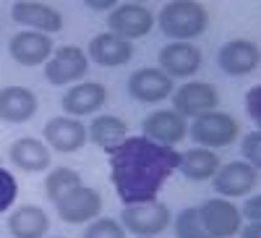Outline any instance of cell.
Instances as JSON below:
<instances>
[{
    "label": "cell",
    "mask_w": 261,
    "mask_h": 238,
    "mask_svg": "<svg viewBox=\"0 0 261 238\" xmlns=\"http://www.w3.org/2000/svg\"><path fill=\"white\" fill-rule=\"evenodd\" d=\"M178 165V149L154 144L144 136H128L110 152V183L125 207L154 202Z\"/></svg>",
    "instance_id": "cell-1"
},
{
    "label": "cell",
    "mask_w": 261,
    "mask_h": 238,
    "mask_svg": "<svg viewBox=\"0 0 261 238\" xmlns=\"http://www.w3.org/2000/svg\"><path fill=\"white\" fill-rule=\"evenodd\" d=\"M154 18L162 34L172 42H193L209 29V8L199 0H170Z\"/></svg>",
    "instance_id": "cell-2"
},
{
    "label": "cell",
    "mask_w": 261,
    "mask_h": 238,
    "mask_svg": "<svg viewBox=\"0 0 261 238\" xmlns=\"http://www.w3.org/2000/svg\"><path fill=\"white\" fill-rule=\"evenodd\" d=\"M188 136L196 141V147H204V149H212L214 152V149L230 147L241 136V123L230 113L212 110V113L193 118V123L188 126Z\"/></svg>",
    "instance_id": "cell-3"
},
{
    "label": "cell",
    "mask_w": 261,
    "mask_h": 238,
    "mask_svg": "<svg viewBox=\"0 0 261 238\" xmlns=\"http://www.w3.org/2000/svg\"><path fill=\"white\" fill-rule=\"evenodd\" d=\"M125 233H134L136 238H154L165 233L172 223V212L165 202H141V204H128L120 212V220Z\"/></svg>",
    "instance_id": "cell-4"
},
{
    "label": "cell",
    "mask_w": 261,
    "mask_h": 238,
    "mask_svg": "<svg viewBox=\"0 0 261 238\" xmlns=\"http://www.w3.org/2000/svg\"><path fill=\"white\" fill-rule=\"evenodd\" d=\"M89 74V58L79 45H60L45 63V79L53 86H73Z\"/></svg>",
    "instance_id": "cell-5"
},
{
    "label": "cell",
    "mask_w": 261,
    "mask_h": 238,
    "mask_svg": "<svg viewBox=\"0 0 261 238\" xmlns=\"http://www.w3.org/2000/svg\"><path fill=\"white\" fill-rule=\"evenodd\" d=\"M154 24L157 18L146 3H118L107 16V29L128 42L149 37Z\"/></svg>",
    "instance_id": "cell-6"
},
{
    "label": "cell",
    "mask_w": 261,
    "mask_h": 238,
    "mask_svg": "<svg viewBox=\"0 0 261 238\" xmlns=\"http://www.w3.org/2000/svg\"><path fill=\"white\" fill-rule=\"evenodd\" d=\"M172 100V110L183 118H199L204 113L217 110L220 105V92L217 86L209 81H186L170 94Z\"/></svg>",
    "instance_id": "cell-7"
},
{
    "label": "cell",
    "mask_w": 261,
    "mask_h": 238,
    "mask_svg": "<svg viewBox=\"0 0 261 238\" xmlns=\"http://www.w3.org/2000/svg\"><path fill=\"white\" fill-rule=\"evenodd\" d=\"M102 194L92 186H79L73 191H68L63 199L55 202L58 209V218L68 225H84V223H92L99 218L102 212Z\"/></svg>",
    "instance_id": "cell-8"
},
{
    "label": "cell",
    "mask_w": 261,
    "mask_h": 238,
    "mask_svg": "<svg viewBox=\"0 0 261 238\" xmlns=\"http://www.w3.org/2000/svg\"><path fill=\"white\" fill-rule=\"evenodd\" d=\"M11 18L18 27H27L29 32L50 37L63 29V13L53 3H42V0H16L11 6Z\"/></svg>",
    "instance_id": "cell-9"
},
{
    "label": "cell",
    "mask_w": 261,
    "mask_h": 238,
    "mask_svg": "<svg viewBox=\"0 0 261 238\" xmlns=\"http://www.w3.org/2000/svg\"><path fill=\"white\" fill-rule=\"evenodd\" d=\"M199 215H201V223L212 238H232V235H238V230L243 225L238 204L232 199H222V197L206 199L199 207Z\"/></svg>",
    "instance_id": "cell-10"
},
{
    "label": "cell",
    "mask_w": 261,
    "mask_h": 238,
    "mask_svg": "<svg viewBox=\"0 0 261 238\" xmlns=\"http://www.w3.org/2000/svg\"><path fill=\"white\" fill-rule=\"evenodd\" d=\"M214 191L222 199H235V197H248L258 183V168L248 165L246 160H232L227 165H220L214 173Z\"/></svg>",
    "instance_id": "cell-11"
},
{
    "label": "cell",
    "mask_w": 261,
    "mask_h": 238,
    "mask_svg": "<svg viewBox=\"0 0 261 238\" xmlns=\"http://www.w3.org/2000/svg\"><path fill=\"white\" fill-rule=\"evenodd\" d=\"M42 136H45L50 152H58V155H73L89 141L86 139V126L79 118H68V115L50 118L45 128H42Z\"/></svg>",
    "instance_id": "cell-12"
},
{
    "label": "cell",
    "mask_w": 261,
    "mask_h": 238,
    "mask_svg": "<svg viewBox=\"0 0 261 238\" xmlns=\"http://www.w3.org/2000/svg\"><path fill=\"white\" fill-rule=\"evenodd\" d=\"M258 45L253 39H227L225 45L217 50V66L222 68V74L227 76H251L258 68Z\"/></svg>",
    "instance_id": "cell-13"
},
{
    "label": "cell",
    "mask_w": 261,
    "mask_h": 238,
    "mask_svg": "<svg viewBox=\"0 0 261 238\" xmlns=\"http://www.w3.org/2000/svg\"><path fill=\"white\" fill-rule=\"evenodd\" d=\"M201 47L193 42H167L160 50V71L170 79H191L201 68Z\"/></svg>",
    "instance_id": "cell-14"
},
{
    "label": "cell",
    "mask_w": 261,
    "mask_h": 238,
    "mask_svg": "<svg viewBox=\"0 0 261 238\" xmlns=\"http://www.w3.org/2000/svg\"><path fill=\"white\" fill-rule=\"evenodd\" d=\"M141 136L162 144V147H172L175 149L178 141H183L188 136V121L183 115H178L175 110H154L149 113L141 123Z\"/></svg>",
    "instance_id": "cell-15"
},
{
    "label": "cell",
    "mask_w": 261,
    "mask_h": 238,
    "mask_svg": "<svg viewBox=\"0 0 261 238\" xmlns=\"http://www.w3.org/2000/svg\"><path fill=\"white\" fill-rule=\"evenodd\" d=\"M55 50V42L50 34H39V32H16L8 42V55L18 63V66H42V63H47L50 55Z\"/></svg>",
    "instance_id": "cell-16"
},
{
    "label": "cell",
    "mask_w": 261,
    "mask_h": 238,
    "mask_svg": "<svg viewBox=\"0 0 261 238\" xmlns=\"http://www.w3.org/2000/svg\"><path fill=\"white\" fill-rule=\"evenodd\" d=\"M175 92V81L165 76L160 68H139L128 76V94L136 102L157 105Z\"/></svg>",
    "instance_id": "cell-17"
},
{
    "label": "cell",
    "mask_w": 261,
    "mask_h": 238,
    "mask_svg": "<svg viewBox=\"0 0 261 238\" xmlns=\"http://www.w3.org/2000/svg\"><path fill=\"white\" fill-rule=\"evenodd\" d=\"M84 53L89 58V63H97L102 68H120L134 58V42H128L113 32H102V34L92 37L89 47Z\"/></svg>",
    "instance_id": "cell-18"
},
{
    "label": "cell",
    "mask_w": 261,
    "mask_h": 238,
    "mask_svg": "<svg viewBox=\"0 0 261 238\" xmlns=\"http://www.w3.org/2000/svg\"><path fill=\"white\" fill-rule=\"evenodd\" d=\"M107 102V86L99 81H79L73 86H68V92L63 94L60 107L68 118H79L81 115H92Z\"/></svg>",
    "instance_id": "cell-19"
},
{
    "label": "cell",
    "mask_w": 261,
    "mask_h": 238,
    "mask_svg": "<svg viewBox=\"0 0 261 238\" xmlns=\"http://www.w3.org/2000/svg\"><path fill=\"white\" fill-rule=\"evenodd\" d=\"M39 110V97L29 86H3L0 89V121L3 123H29Z\"/></svg>",
    "instance_id": "cell-20"
},
{
    "label": "cell",
    "mask_w": 261,
    "mask_h": 238,
    "mask_svg": "<svg viewBox=\"0 0 261 238\" xmlns=\"http://www.w3.org/2000/svg\"><path fill=\"white\" fill-rule=\"evenodd\" d=\"M8 157L21 173H45L53 165V152L45 141L34 136H21L8 147Z\"/></svg>",
    "instance_id": "cell-21"
},
{
    "label": "cell",
    "mask_w": 261,
    "mask_h": 238,
    "mask_svg": "<svg viewBox=\"0 0 261 238\" xmlns=\"http://www.w3.org/2000/svg\"><path fill=\"white\" fill-rule=\"evenodd\" d=\"M8 233L13 238H45L50 230V218L42 207L21 204L8 215Z\"/></svg>",
    "instance_id": "cell-22"
},
{
    "label": "cell",
    "mask_w": 261,
    "mask_h": 238,
    "mask_svg": "<svg viewBox=\"0 0 261 238\" xmlns=\"http://www.w3.org/2000/svg\"><path fill=\"white\" fill-rule=\"evenodd\" d=\"M86 139L110 155L115 147H120L128 139V123L118 115H97L86 126Z\"/></svg>",
    "instance_id": "cell-23"
},
{
    "label": "cell",
    "mask_w": 261,
    "mask_h": 238,
    "mask_svg": "<svg viewBox=\"0 0 261 238\" xmlns=\"http://www.w3.org/2000/svg\"><path fill=\"white\" fill-rule=\"evenodd\" d=\"M178 170L188 181H212L214 173L220 170V157H217L212 149L204 147H191L186 152H180V165Z\"/></svg>",
    "instance_id": "cell-24"
},
{
    "label": "cell",
    "mask_w": 261,
    "mask_h": 238,
    "mask_svg": "<svg viewBox=\"0 0 261 238\" xmlns=\"http://www.w3.org/2000/svg\"><path fill=\"white\" fill-rule=\"evenodd\" d=\"M84 186V178L79 176V170L68 168V165H58V168H50L47 176H45V194L47 199L55 204L58 199H63L68 191Z\"/></svg>",
    "instance_id": "cell-25"
},
{
    "label": "cell",
    "mask_w": 261,
    "mask_h": 238,
    "mask_svg": "<svg viewBox=\"0 0 261 238\" xmlns=\"http://www.w3.org/2000/svg\"><path fill=\"white\" fill-rule=\"evenodd\" d=\"M172 228H175V238H212L201 223L199 207H186L178 212V218H172Z\"/></svg>",
    "instance_id": "cell-26"
},
{
    "label": "cell",
    "mask_w": 261,
    "mask_h": 238,
    "mask_svg": "<svg viewBox=\"0 0 261 238\" xmlns=\"http://www.w3.org/2000/svg\"><path fill=\"white\" fill-rule=\"evenodd\" d=\"M81 238H128V233L115 218H97L86 225Z\"/></svg>",
    "instance_id": "cell-27"
},
{
    "label": "cell",
    "mask_w": 261,
    "mask_h": 238,
    "mask_svg": "<svg viewBox=\"0 0 261 238\" xmlns=\"http://www.w3.org/2000/svg\"><path fill=\"white\" fill-rule=\"evenodd\" d=\"M16 197H18V181H16V176L0 165V215L8 212L16 204Z\"/></svg>",
    "instance_id": "cell-28"
},
{
    "label": "cell",
    "mask_w": 261,
    "mask_h": 238,
    "mask_svg": "<svg viewBox=\"0 0 261 238\" xmlns=\"http://www.w3.org/2000/svg\"><path fill=\"white\" fill-rule=\"evenodd\" d=\"M241 155L248 165L258 168V160H261V131L256 128V131H248L241 141Z\"/></svg>",
    "instance_id": "cell-29"
},
{
    "label": "cell",
    "mask_w": 261,
    "mask_h": 238,
    "mask_svg": "<svg viewBox=\"0 0 261 238\" xmlns=\"http://www.w3.org/2000/svg\"><path fill=\"white\" fill-rule=\"evenodd\" d=\"M241 209V218L246 223H258L261 218V197L258 194H248V197H243V207H238Z\"/></svg>",
    "instance_id": "cell-30"
},
{
    "label": "cell",
    "mask_w": 261,
    "mask_h": 238,
    "mask_svg": "<svg viewBox=\"0 0 261 238\" xmlns=\"http://www.w3.org/2000/svg\"><path fill=\"white\" fill-rule=\"evenodd\" d=\"M246 113L248 118L258 126L261 123V86H251V89L246 92Z\"/></svg>",
    "instance_id": "cell-31"
},
{
    "label": "cell",
    "mask_w": 261,
    "mask_h": 238,
    "mask_svg": "<svg viewBox=\"0 0 261 238\" xmlns=\"http://www.w3.org/2000/svg\"><path fill=\"white\" fill-rule=\"evenodd\" d=\"M238 235L241 238H261V225L258 223H246V225H241Z\"/></svg>",
    "instance_id": "cell-32"
},
{
    "label": "cell",
    "mask_w": 261,
    "mask_h": 238,
    "mask_svg": "<svg viewBox=\"0 0 261 238\" xmlns=\"http://www.w3.org/2000/svg\"><path fill=\"white\" fill-rule=\"evenodd\" d=\"M115 6H118V0H86V8H92V11H107Z\"/></svg>",
    "instance_id": "cell-33"
},
{
    "label": "cell",
    "mask_w": 261,
    "mask_h": 238,
    "mask_svg": "<svg viewBox=\"0 0 261 238\" xmlns=\"http://www.w3.org/2000/svg\"><path fill=\"white\" fill-rule=\"evenodd\" d=\"M45 238H47V235H45ZM50 238H65V235H50Z\"/></svg>",
    "instance_id": "cell-34"
}]
</instances>
